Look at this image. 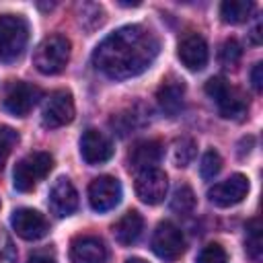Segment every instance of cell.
I'll list each match as a JSON object with an SVG mask.
<instances>
[{
    "instance_id": "cell-27",
    "label": "cell",
    "mask_w": 263,
    "mask_h": 263,
    "mask_svg": "<svg viewBox=\"0 0 263 263\" xmlns=\"http://www.w3.org/2000/svg\"><path fill=\"white\" fill-rule=\"evenodd\" d=\"M240 55H242V47L236 39H226L220 47V62L224 66H236L240 62Z\"/></svg>"
},
{
    "instance_id": "cell-24",
    "label": "cell",
    "mask_w": 263,
    "mask_h": 263,
    "mask_svg": "<svg viewBox=\"0 0 263 263\" xmlns=\"http://www.w3.org/2000/svg\"><path fill=\"white\" fill-rule=\"evenodd\" d=\"M16 142H18V132L12 129L10 125H0V168L4 166V162L10 156Z\"/></svg>"
},
{
    "instance_id": "cell-14",
    "label": "cell",
    "mask_w": 263,
    "mask_h": 263,
    "mask_svg": "<svg viewBox=\"0 0 263 263\" xmlns=\"http://www.w3.org/2000/svg\"><path fill=\"white\" fill-rule=\"evenodd\" d=\"M177 53H179V60L183 62V66L193 72L203 70L208 64V43L199 33H187L179 41Z\"/></svg>"
},
{
    "instance_id": "cell-4",
    "label": "cell",
    "mask_w": 263,
    "mask_h": 263,
    "mask_svg": "<svg viewBox=\"0 0 263 263\" xmlns=\"http://www.w3.org/2000/svg\"><path fill=\"white\" fill-rule=\"evenodd\" d=\"M70 60V41L64 35L45 37L33 55V64L41 74H60Z\"/></svg>"
},
{
    "instance_id": "cell-7",
    "label": "cell",
    "mask_w": 263,
    "mask_h": 263,
    "mask_svg": "<svg viewBox=\"0 0 263 263\" xmlns=\"http://www.w3.org/2000/svg\"><path fill=\"white\" fill-rule=\"evenodd\" d=\"M74 119V101L68 90H53L41 107V123L49 129L62 127Z\"/></svg>"
},
{
    "instance_id": "cell-2",
    "label": "cell",
    "mask_w": 263,
    "mask_h": 263,
    "mask_svg": "<svg viewBox=\"0 0 263 263\" xmlns=\"http://www.w3.org/2000/svg\"><path fill=\"white\" fill-rule=\"evenodd\" d=\"M205 92L216 103L224 119H242L249 111V101L242 95V90L230 86L222 76L210 78L205 82Z\"/></svg>"
},
{
    "instance_id": "cell-11",
    "label": "cell",
    "mask_w": 263,
    "mask_h": 263,
    "mask_svg": "<svg viewBox=\"0 0 263 263\" xmlns=\"http://www.w3.org/2000/svg\"><path fill=\"white\" fill-rule=\"evenodd\" d=\"M249 193V179L240 173L228 177L226 181H220L216 183L214 187H210L208 191V197L212 203L220 205V208H230V205H236L240 203Z\"/></svg>"
},
{
    "instance_id": "cell-31",
    "label": "cell",
    "mask_w": 263,
    "mask_h": 263,
    "mask_svg": "<svg viewBox=\"0 0 263 263\" xmlns=\"http://www.w3.org/2000/svg\"><path fill=\"white\" fill-rule=\"evenodd\" d=\"M29 263H55V259L51 253H35V255H31Z\"/></svg>"
},
{
    "instance_id": "cell-12",
    "label": "cell",
    "mask_w": 263,
    "mask_h": 263,
    "mask_svg": "<svg viewBox=\"0 0 263 263\" xmlns=\"http://www.w3.org/2000/svg\"><path fill=\"white\" fill-rule=\"evenodd\" d=\"M10 224L16 230V234L25 240H39L49 230V224H47L45 216L39 214L37 210H31V208L16 210L10 218Z\"/></svg>"
},
{
    "instance_id": "cell-17",
    "label": "cell",
    "mask_w": 263,
    "mask_h": 263,
    "mask_svg": "<svg viewBox=\"0 0 263 263\" xmlns=\"http://www.w3.org/2000/svg\"><path fill=\"white\" fill-rule=\"evenodd\" d=\"M162 158V144L158 140H142L136 142L129 150V166L134 171H148L156 168V164Z\"/></svg>"
},
{
    "instance_id": "cell-5",
    "label": "cell",
    "mask_w": 263,
    "mask_h": 263,
    "mask_svg": "<svg viewBox=\"0 0 263 263\" xmlns=\"http://www.w3.org/2000/svg\"><path fill=\"white\" fill-rule=\"evenodd\" d=\"M53 166V158L49 152H31L25 158H21L12 173V185L16 191H31L41 179L47 177V173Z\"/></svg>"
},
{
    "instance_id": "cell-19",
    "label": "cell",
    "mask_w": 263,
    "mask_h": 263,
    "mask_svg": "<svg viewBox=\"0 0 263 263\" xmlns=\"http://www.w3.org/2000/svg\"><path fill=\"white\" fill-rule=\"evenodd\" d=\"M142 230H144V218H142L136 210L125 212V214L117 220V224L113 226L115 240H117L119 245H123V247L134 245V242L140 238Z\"/></svg>"
},
{
    "instance_id": "cell-32",
    "label": "cell",
    "mask_w": 263,
    "mask_h": 263,
    "mask_svg": "<svg viewBox=\"0 0 263 263\" xmlns=\"http://www.w3.org/2000/svg\"><path fill=\"white\" fill-rule=\"evenodd\" d=\"M125 263H148V261H144V259H140V257H132V259H127Z\"/></svg>"
},
{
    "instance_id": "cell-20",
    "label": "cell",
    "mask_w": 263,
    "mask_h": 263,
    "mask_svg": "<svg viewBox=\"0 0 263 263\" xmlns=\"http://www.w3.org/2000/svg\"><path fill=\"white\" fill-rule=\"evenodd\" d=\"M253 10H255V4L249 0H228V2H222L220 16L228 25H238V23H245L253 14Z\"/></svg>"
},
{
    "instance_id": "cell-10",
    "label": "cell",
    "mask_w": 263,
    "mask_h": 263,
    "mask_svg": "<svg viewBox=\"0 0 263 263\" xmlns=\"http://www.w3.org/2000/svg\"><path fill=\"white\" fill-rule=\"evenodd\" d=\"M166 189H168V179L164 171H160L158 166L140 171L136 177V195L140 197V201L148 205L160 203L166 197Z\"/></svg>"
},
{
    "instance_id": "cell-30",
    "label": "cell",
    "mask_w": 263,
    "mask_h": 263,
    "mask_svg": "<svg viewBox=\"0 0 263 263\" xmlns=\"http://www.w3.org/2000/svg\"><path fill=\"white\" fill-rule=\"evenodd\" d=\"M251 82H253V88L255 90H261L263 88V64H255V68L251 72Z\"/></svg>"
},
{
    "instance_id": "cell-21",
    "label": "cell",
    "mask_w": 263,
    "mask_h": 263,
    "mask_svg": "<svg viewBox=\"0 0 263 263\" xmlns=\"http://www.w3.org/2000/svg\"><path fill=\"white\" fill-rule=\"evenodd\" d=\"M195 208V193L189 185H179L171 199V210L177 214H191Z\"/></svg>"
},
{
    "instance_id": "cell-3",
    "label": "cell",
    "mask_w": 263,
    "mask_h": 263,
    "mask_svg": "<svg viewBox=\"0 0 263 263\" xmlns=\"http://www.w3.org/2000/svg\"><path fill=\"white\" fill-rule=\"evenodd\" d=\"M29 41V25L18 14H0V62H16Z\"/></svg>"
},
{
    "instance_id": "cell-29",
    "label": "cell",
    "mask_w": 263,
    "mask_h": 263,
    "mask_svg": "<svg viewBox=\"0 0 263 263\" xmlns=\"http://www.w3.org/2000/svg\"><path fill=\"white\" fill-rule=\"evenodd\" d=\"M14 259V247H12V240L0 232V263H10Z\"/></svg>"
},
{
    "instance_id": "cell-22",
    "label": "cell",
    "mask_w": 263,
    "mask_h": 263,
    "mask_svg": "<svg viewBox=\"0 0 263 263\" xmlns=\"http://www.w3.org/2000/svg\"><path fill=\"white\" fill-rule=\"evenodd\" d=\"M197 146H195V142L191 140V138H181V140H177L175 142V146H173V162L177 164V166H187V164H191V160L195 158V150Z\"/></svg>"
},
{
    "instance_id": "cell-8",
    "label": "cell",
    "mask_w": 263,
    "mask_h": 263,
    "mask_svg": "<svg viewBox=\"0 0 263 263\" xmlns=\"http://www.w3.org/2000/svg\"><path fill=\"white\" fill-rule=\"evenodd\" d=\"M152 251L164 261H177L185 251L183 232L173 222H160L152 234Z\"/></svg>"
},
{
    "instance_id": "cell-9",
    "label": "cell",
    "mask_w": 263,
    "mask_h": 263,
    "mask_svg": "<svg viewBox=\"0 0 263 263\" xmlns=\"http://www.w3.org/2000/svg\"><path fill=\"white\" fill-rule=\"evenodd\" d=\"M121 201V185L115 177L103 175L88 185V203L95 212H109Z\"/></svg>"
},
{
    "instance_id": "cell-13",
    "label": "cell",
    "mask_w": 263,
    "mask_h": 263,
    "mask_svg": "<svg viewBox=\"0 0 263 263\" xmlns=\"http://www.w3.org/2000/svg\"><path fill=\"white\" fill-rule=\"evenodd\" d=\"M80 154L86 164H103L113 156V144L99 129H86L80 138Z\"/></svg>"
},
{
    "instance_id": "cell-1",
    "label": "cell",
    "mask_w": 263,
    "mask_h": 263,
    "mask_svg": "<svg viewBox=\"0 0 263 263\" xmlns=\"http://www.w3.org/2000/svg\"><path fill=\"white\" fill-rule=\"evenodd\" d=\"M156 35L142 25H125L107 35L92 53V64L109 78L125 80L150 68L158 55Z\"/></svg>"
},
{
    "instance_id": "cell-16",
    "label": "cell",
    "mask_w": 263,
    "mask_h": 263,
    "mask_svg": "<svg viewBox=\"0 0 263 263\" xmlns=\"http://www.w3.org/2000/svg\"><path fill=\"white\" fill-rule=\"evenodd\" d=\"M78 208V193L74 189V185L70 183V179L60 177L51 191H49V210L58 216V218H66L70 216L74 210Z\"/></svg>"
},
{
    "instance_id": "cell-26",
    "label": "cell",
    "mask_w": 263,
    "mask_h": 263,
    "mask_svg": "<svg viewBox=\"0 0 263 263\" xmlns=\"http://www.w3.org/2000/svg\"><path fill=\"white\" fill-rule=\"evenodd\" d=\"M222 168V156L216 150H208L201 156V164H199V173L203 179H214Z\"/></svg>"
},
{
    "instance_id": "cell-25",
    "label": "cell",
    "mask_w": 263,
    "mask_h": 263,
    "mask_svg": "<svg viewBox=\"0 0 263 263\" xmlns=\"http://www.w3.org/2000/svg\"><path fill=\"white\" fill-rule=\"evenodd\" d=\"M86 21H92V23H90L92 29L101 27V25L105 23V10H103L99 4H82V6L78 8V23L84 27Z\"/></svg>"
},
{
    "instance_id": "cell-18",
    "label": "cell",
    "mask_w": 263,
    "mask_h": 263,
    "mask_svg": "<svg viewBox=\"0 0 263 263\" xmlns=\"http://www.w3.org/2000/svg\"><path fill=\"white\" fill-rule=\"evenodd\" d=\"M183 97H185V84L183 80L177 78L162 80V84L156 90V101L166 115H177L183 109Z\"/></svg>"
},
{
    "instance_id": "cell-23",
    "label": "cell",
    "mask_w": 263,
    "mask_h": 263,
    "mask_svg": "<svg viewBox=\"0 0 263 263\" xmlns=\"http://www.w3.org/2000/svg\"><path fill=\"white\" fill-rule=\"evenodd\" d=\"M261 251H263V240H261V222L259 218H253L247 224V253L259 261L261 259Z\"/></svg>"
},
{
    "instance_id": "cell-6",
    "label": "cell",
    "mask_w": 263,
    "mask_h": 263,
    "mask_svg": "<svg viewBox=\"0 0 263 263\" xmlns=\"http://www.w3.org/2000/svg\"><path fill=\"white\" fill-rule=\"evenodd\" d=\"M39 97H41V90L35 84L16 80L6 86L4 97H2V107H4V111H8L14 117H25L35 107Z\"/></svg>"
},
{
    "instance_id": "cell-28",
    "label": "cell",
    "mask_w": 263,
    "mask_h": 263,
    "mask_svg": "<svg viewBox=\"0 0 263 263\" xmlns=\"http://www.w3.org/2000/svg\"><path fill=\"white\" fill-rule=\"evenodd\" d=\"M197 263H228V255H226V251H224L222 245L212 242V245H205L199 251Z\"/></svg>"
},
{
    "instance_id": "cell-15",
    "label": "cell",
    "mask_w": 263,
    "mask_h": 263,
    "mask_svg": "<svg viewBox=\"0 0 263 263\" xmlns=\"http://www.w3.org/2000/svg\"><path fill=\"white\" fill-rule=\"evenodd\" d=\"M107 249L99 236L82 234L76 236L70 245V261L72 263H105Z\"/></svg>"
}]
</instances>
